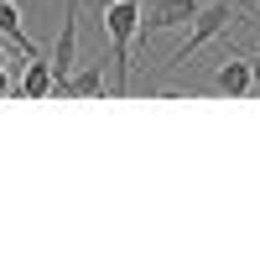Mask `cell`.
<instances>
[{"label": "cell", "mask_w": 260, "mask_h": 260, "mask_svg": "<svg viewBox=\"0 0 260 260\" xmlns=\"http://www.w3.org/2000/svg\"><path fill=\"white\" fill-rule=\"evenodd\" d=\"M250 73H255V94H260V57H250Z\"/></svg>", "instance_id": "9c48e42d"}, {"label": "cell", "mask_w": 260, "mask_h": 260, "mask_svg": "<svg viewBox=\"0 0 260 260\" xmlns=\"http://www.w3.org/2000/svg\"><path fill=\"white\" fill-rule=\"evenodd\" d=\"M21 21H26V16H21L11 0H0V37H6V42H16V47L26 52V57H42V52H37V42L26 37V26H21Z\"/></svg>", "instance_id": "ba28073f"}, {"label": "cell", "mask_w": 260, "mask_h": 260, "mask_svg": "<svg viewBox=\"0 0 260 260\" xmlns=\"http://www.w3.org/2000/svg\"><path fill=\"white\" fill-rule=\"evenodd\" d=\"M78 6H83V0H68V6H62V31H57V47H52L57 83L78 68Z\"/></svg>", "instance_id": "277c9868"}, {"label": "cell", "mask_w": 260, "mask_h": 260, "mask_svg": "<svg viewBox=\"0 0 260 260\" xmlns=\"http://www.w3.org/2000/svg\"><path fill=\"white\" fill-rule=\"evenodd\" d=\"M0 73H6V52H0Z\"/></svg>", "instance_id": "30bf717a"}, {"label": "cell", "mask_w": 260, "mask_h": 260, "mask_svg": "<svg viewBox=\"0 0 260 260\" xmlns=\"http://www.w3.org/2000/svg\"><path fill=\"white\" fill-rule=\"evenodd\" d=\"M234 11H240V0H203V11L192 16V26H187V42H182L177 52H172V68H182V62H187L192 52H203L219 31H229Z\"/></svg>", "instance_id": "7a4b0ae2"}, {"label": "cell", "mask_w": 260, "mask_h": 260, "mask_svg": "<svg viewBox=\"0 0 260 260\" xmlns=\"http://www.w3.org/2000/svg\"><path fill=\"white\" fill-rule=\"evenodd\" d=\"M57 94V68L47 57H26V73L16 78V99H47Z\"/></svg>", "instance_id": "8992f818"}, {"label": "cell", "mask_w": 260, "mask_h": 260, "mask_svg": "<svg viewBox=\"0 0 260 260\" xmlns=\"http://www.w3.org/2000/svg\"><path fill=\"white\" fill-rule=\"evenodd\" d=\"M203 11V0H151V11L141 16V37L136 47H146L156 31H172V26H192V16Z\"/></svg>", "instance_id": "3957f363"}, {"label": "cell", "mask_w": 260, "mask_h": 260, "mask_svg": "<svg viewBox=\"0 0 260 260\" xmlns=\"http://www.w3.org/2000/svg\"><path fill=\"white\" fill-rule=\"evenodd\" d=\"M213 89H219V94H229V99H245V94H255L250 57H224L219 68H213Z\"/></svg>", "instance_id": "5b68a950"}, {"label": "cell", "mask_w": 260, "mask_h": 260, "mask_svg": "<svg viewBox=\"0 0 260 260\" xmlns=\"http://www.w3.org/2000/svg\"><path fill=\"white\" fill-rule=\"evenodd\" d=\"M99 6V31L110 37V62H115V94H130V52L141 37V0H94Z\"/></svg>", "instance_id": "6da1fadb"}, {"label": "cell", "mask_w": 260, "mask_h": 260, "mask_svg": "<svg viewBox=\"0 0 260 260\" xmlns=\"http://www.w3.org/2000/svg\"><path fill=\"white\" fill-rule=\"evenodd\" d=\"M57 94L62 99H94V94H104V62H89V68L68 73V78L57 83Z\"/></svg>", "instance_id": "52a82bcc"}]
</instances>
